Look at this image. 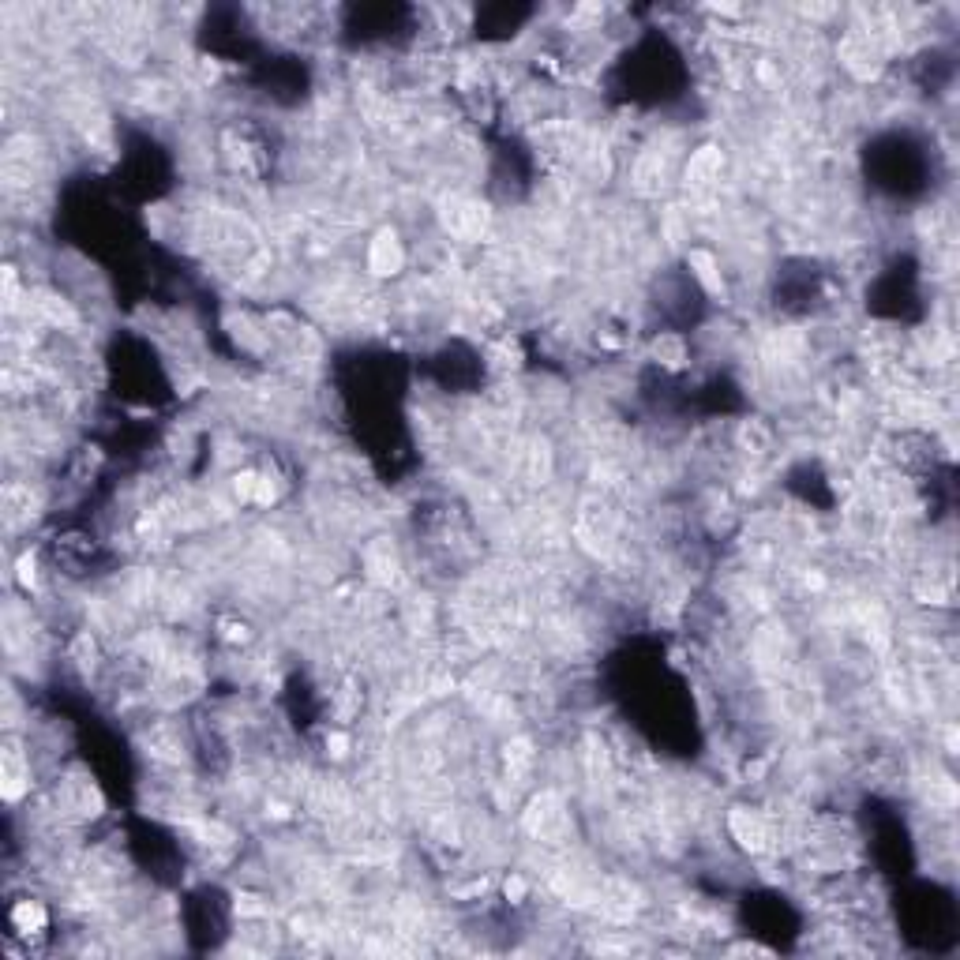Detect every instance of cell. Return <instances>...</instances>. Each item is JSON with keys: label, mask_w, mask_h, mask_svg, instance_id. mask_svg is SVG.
I'll return each instance as SVG.
<instances>
[{"label": "cell", "mask_w": 960, "mask_h": 960, "mask_svg": "<svg viewBox=\"0 0 960 960\" xmlns=\"http://www.w3.org/2000/svg\"><path fill=\"white\" fill-rule=\"evenodd\" d=\"M720 165H724V158H720L717 147L694 150L690 162H687V184H694V188H709V184L720 177Z\"/></svg>", "instance_id": "5"}, {"label": "cell", "mask_w": 960, "mask_h": 960, "mask_svg": "<svg viewBox=\"0 0 960 960\" xmlns=\"http://www.w3.org/2000/svg\"><path fill=\"white\" fill-rule=\"evenodd\" d=\"M649 357L657 360L660 368H683V364L690 360L687 338H683V334H675V330H660L657 338L649 342Z\"/></svg>", "instance_id": "4"}, {"label": "cell", "mask_w": 960, "mask_h": 960, "mask_svg": "<svg viewBox=\"0 0 960 960\" xmlns=\"http://www.w3.org/2000/svg\"><path fill=\"white\" fill-rule=\"evenodd\" d=\"M30 784H34L30 750L23 747V739L12 732L4 739V750H0V788H4V799H8V803H19V799L30 792Z\"/></svg>", "instance_id": "1"}, {"label": "cell", "mask_w": 960, "mask_h": 960, "mask_svg": "<svg viewBox=\"0 0 960 960\" xmlns=\"http://www.w3.org/2000/svg\"><path fill=\"white\" fill-rule=\"evenodd\" d=\"M405 267V248L394 229H383L375 233V240L368 244V270L375 278H394L398 270Z\"/></svg>", "instance_id": "2"}, {"label": "cell", "mask_w": 960, "mask_h": 960, "mask_svg": "<svg viewBox=\"0 0 960 960\" xmlns=\"http://www.w3.org/2000/svg\"><path fill=\"white\" fill-rule=\"evenodd\" d=\"M732 439H735V450H743V454H750V458H765V454L773 450V443H777V432H773L765 420L747 417V420H739V428L732 432Z\"/></svg>", "instance_id": "3"}, {"label": "cell", "mask_w": 960, "mask_h": 960, "mask_svg": "<svg viewBox=\"0 0 960 960\" xmlns=\"http://www.w3.org/2000/svg\"><path fill=\"white\" fill-rule=\"evenodd\" d=\"M12 927L15 934H23V938H30V934H42L45 927H49V912H45L38 900H15L12 904Z\"/></svg>", "instance_id": "6"}]
</instances>
